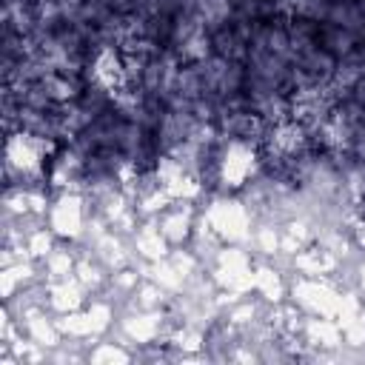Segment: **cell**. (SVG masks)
Here are the masks:
<instances>
[{
	"label": "cell",
	"mask_w": 365,
	"mask_h": 365,
	"mask_svg": "<svg viewBox=\"0 0 365 365\" xmlns=\"http://www.w3.org/2000/svg\"><path fill=\"white\" fill-rule=\"evenodd\" d=\"M319 46H322L328 54H334L336 60H348V57H354V54L359 51L362 43H359L348 29L322 20V29H319Z\"/></svg>",
	"instance_id": "6da1fadb"
},
{
	"label": "cell",
	"mask_w": 365,
	"mask_h": 365,
	"mask_svg": "<svg viewBox=\"0 0 365 365\" xmlns=\"http://www.w3.org/2000/svg\"><path fill=\"white\" fill-rule=\"evenodd\" d=\"M211 54L222 57V60H234V63H245L248 57V40H242L231 23L220 26L211 31Z\"/></svg>",
	"instance_id": "7a4b0ae2"
}]
</instances>
